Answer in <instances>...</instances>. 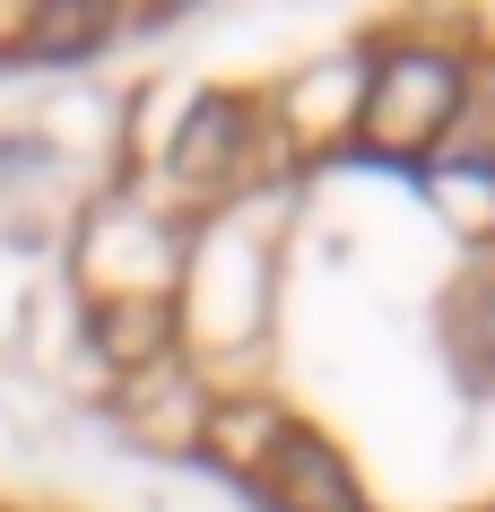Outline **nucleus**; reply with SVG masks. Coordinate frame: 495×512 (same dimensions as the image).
<instances>
[{"mask_svg": "<svg viewBox=\"0 0 495 512\" xmlns=\"http://www.w3.org/2000/svg\"><path fill=\"white\" fill-rule=\"evenodd\" d=\"M252 478L278 495V512H357V486L330 460V443H313V434H296V426L270 443V460H261Z\"/></svg>", "mask_w": 495, "mask_h": 512, "instance_id": "f03ea898", "label": "nucleus"}, {"mask_svg": "<svg viewBox=\"0 0 495 512\" xmlns=\"http://www.w3.org/2000/svg\"><path fill=\"white\" fill-rule=\"evenodd\" d=\"M452 105H461V79L443 53H391L383 79L365 87V131L383 148H426L452 131Z\"/></svg>", "mask_w": 495, "mask_h": 512, "instance_id": "f257e3e1", "label": "nucleus"}, {"mask_svg": "<svg viewBox=\"0 0 495 512\" xmlns=\"http://www.w3.org/2000/svg\"><path fill=\"white\" fill-rule=\"evenodd\" d=\"M452 157H495V70L469 87V105H452Z\"/></svg>", "mask_w": 495, "mask_h": 512, "instance_id": "7ed1b4c3", "label": "nucleus"}]
</instances>
